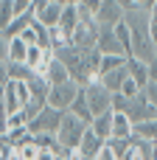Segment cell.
<instances>
[{"instance_id": "48", "label": "cell", "mask_w": 157, "mask_h": 160, "mask_svg": "<svg viewBox=\"0 0 157 160\" xmlns=\"http://www.w3.org/2000/svg\"><path fill=\"white\" fill-rule=\"evenodd\" d=\"M0 3H3V0H0Z\"/></svg>"}, {"instance_id": "44", "label": "cell", "mask_w": 157, "mask_h": 160, "mask_svg": "<svg viewBox=\"0 0 157 160\" xmlns=\"http://www.w3.org/2000/svg\"><path fill=\"white\" fill-rule=\"evenodd\" d=\"M0 132H6V115H0Z\"/></svg>"}, {"instance_id": "9", "label": "cell", "mask_w": 157, "mask_h": 160, "mask_svg": "<svg viewBox=\"0 0 157 160\" xmlns=\"http://www.w3.org/2000/svg\"><path fill=\"white\" fill-rule=\"evenodd\" d=\"M104 149H107V141H104V138H98V135H96L93 129H87L76 152H79L81 158H93V160H98V155H101Z\"/></svg>"}, {"instance_id": "36", "label": "cell", "mask_w": 157, "mask_h": 160, "mask_svg": "<svg viewBox=\"0 0 157 160\" xmlns=\"http://www.w3.org/2000/svg\"><path fill=\"white\" fill-rule=\"evenodd\" d=\"M6 82H8V70H6V62H0V90L6 87Z\"/></svg>"}, {"instance_id": "11", "label": "cell", "mask_w": 157, "mask_h": 160, "mask_svg": "<svg viewBox=\"0 0 157 160\" xmlns=\"http://www.w3.org/2000/svg\"><path fill=\"white\" fill-rule=\"evenodd\" d=\"M135 135V124L126 112H115L112 110V138H132Z\"/></svg>"}, {"instance_id": "40", "label": "cell", "mask_w": 157, "mask_h": 160, "mask_svg": "<svg viewBox=\"0 0 157 160\" xmlns=\"http://www.w3.org/2000/svg\"><path fill=\"white\" fill-rule=\"evenodd\" d=\"M53 3H59V6H79V0H53Z\"/></svg>"}, {"instance_id": "10", "label": "cell", "mask_w": 157, "mask_h": 160, "mask_svg": "<svg viewBox=\"0 0 157 160\" xmlns=\"http://www.w3.org/2000/svg\"><path fill=\"white\" fill-rule=\"evenodd\" d=\"M124 14H126V11H124L115 0H104L101 8H98V14H96V22H98V25H115V22L124 20Z\"/></svg>"}, {"instance_id": "39", "label": "cell", "mask_w": 157, "mask_h": 160, "mask_svg": "<svg viewBox=\"0 0 157 160\" xmlns=\"http://www.w3.org/2000/svg\"><path fill=\"white\" fill-rule=\"evenodd\" d=\"M149 31H152V39H155V45H157V20H152V25H149Z\"/></svg>"}, {"instance_id": "14", "label": "cell", "mask_w": 157, "mask_h": 160, "mask_svg": "<svg viewBox=\"0 0 157 160\" xmlns=\"http://www.w3.org/2000/svg\"><path fill=\"white\" fill-rule=\"evenodd\" d=\"M129 79V62H126V68H118V70H112V73H107V76H101V84L110 90V93H121V87H124V82Z\"/></svg>"}, {"instance_id": "18", "label": "cell", "mask_w": 157, "mask_h": 160, "mask_svg": "<svg viewBox=\"0 0 157 160\" xmlns=\"http://www.w3.org/2000/svg\"><path fill=\"white\" fill-rule=\"evenodd\" d=\"M126 56H121V53H101V62H98V73L101 76H107V73H112V70H118V68H126Z\"/></svg>"}, {"instance_id": "5", "label": "cell", "mask_w": 157, "mask_h": 160, "mask_svg": "<svg viewBox=\"0 0 157 160\" xmlns=\"http://www.w3.org/2000/svg\"><path fill=\"white\" fill-rule=\"evenodd\" d=\"M126 115L132 118V124H143V121H152V118H157V107H155V101L146 96V90H140L135 98H129Z\"/></svg>"}, {"instance_id": "33", "label": "cell", "mask_w": 157, "mask_h": 160, "mask_svg": "<svg viewBox=\"0 0 157 160\" xmlns=\"http://www.w3.org/2000/svg\"><path fill=\"white\" fill-rule=\"evenodd\" d=\"M0 62H8V37H0Z\"/></svg>"}, {"instance_id": "2", "label": "cell", "mask_w": 157, "mask_h": 160, "mask_svg": "<svg viewBox=\"0 0 157 160\" xmlns=\"http://www.w3.org/2000/svg\"><path fill=\"white\" fill-rule=\"evenodd\" d=\"M87 129H90V124H87V121H81V118H79V115H73V112H65V115H62V124H59V132H56V138H59L62 149H67V152H76Z\"/></svg>"}, {"instance_id": "4", "label": "cell", "mask_w": 157, "mask_h": 160, "mask_svg": "<svg viewBox=\"0 0 157 160\" xmlns=\"http://www.w3.org/2000/svg\"><path fill=\"white\" fill-rule=\"evenodd\" d=\"M84 96H87V104H90V110H93V118H96V115H104V112H112V93H110L101 82L87 84V87H84Z\"/></svg>"}, {"instance_id": "43", "label": "cell", "mask_w": 157, "mask_h": 160, "mask_svg": "<svg viewBox=\"0 0 157 160\" xmlns=\"http://www.w3.org/2000/svg\"><path fill=\"white\" fill-rule=\"evenodd\" d=\"M149 11H152V20H157V0L152 3V8H149Z\"/></svg>"}, {"instance_id": "13", "label": "cell", "mask_w": 157, "mask_h": 160, "mask_svg": "<svg viewBox=\"0 0 157 160\" xmlns=\"http://www.w3.org/2000/svg\"><path fill=\"white\" fill-rule=\"evenodd\" d=\"M129 76L138 82V87L140 90H146L149 84H152V79H149V62H140V59H129Z\"/></svg>"}, {"instance_id": "12", "label": "cell", "mask_w": 157, "mask_h": 160, "mask_svg": "<svg viewBox=\"0 0 157 160\" xmlns=\"http://www.w3.org/2000/svg\"><path fill=\"white\" fill-rule=\"evenodd\" d=\"M79 22H81V14H79V6H65L62 8V20H59V28L73 39V31L79 28Z\"/></svg>"}, {"instance_id": "23", "label": "cell", "mask_w": 157, "mask_h": 160, "mask_svg": "<svg viewBox=\"0 0 157 160\" xmlns=\"http://www.w3.org/2000/svg\"><path fill=\"white\" fill-rule=\"evenodd\" d=\"M6 70H8V79L11 82H28L31 73H34L25 62H6Z\"/></svg>"}, {"instance_id": "7", "label": "cell", "mask_w": 157, "mask_h": 160, "mask_svg": "<svg viewBox=\"0 0 157 160\" xmlns=\"http://www.w3.org/2000/svg\"><path fill=\"white\" fill-rule=\"evenodd\" d=\"M98 42V22L96 20H81L79 28L73 31V45L79 48H96Z\"/></svg>"}, {"instance_id": "16", "label": "cell", "mask_w": 157, "mask_h": 160, "mask_svg": "<svg viewBox=\"0 0 157 160\" xmlns=\"http://www.w3.org/2000/svg\"><path fill=\"white\" fill-rule=\"evenodd\" d=\"M3 101H6V115L22 110V101H20V93H17V82H11V79L6 82V87H3Z\"/></svg>"}, {"instance_id": "34", "label": "cell", "mask_w": 157, "mask_h": 160, "mask_svg": "<svg viewBox=\"0 0 157 160\" xmlns=\"http://www.w3.org/2000/svg\"><path fill=\"white\" fill-rule=\"evenodd\" d=\"M124 11H132V8H138V0H115Z\"/></svg>"}, {"instance_id": "45", "label": "cell", "mask_w": 157, "mask_h": 160, "mask_svg": "<svg viewBox=\"0 0 157 160\" xmlns=\"http://www.w3.org/2000/svg\"><path fill=\"white\" fill-rule=\"evenodd\" d=\"M8 160H20V155H17V152H14V158H8Z\"/></svg>"}, {"instance_id": "20", "label": "cell", "mask_w": 157, "mask_h": 160, "mask_svg": "<svg viewBox=\"0 0 157 160\" xmlns=\"http://www.w3.org/2000/svg\"><path fill=\"white\" fill-rule=\"evenodd\" d=\"M67 112H73V115H79L81 121L93 124V110H90V104H87V96H84V87H81V93L76 96V101L70 104V110H67Z\"/></svg>"}, {"instance_id": "26", "label": "cell", "mask_w": 157, "mask_h": 160, "mask_svg": "<svg viewBox=\"0 0 157 160\" xmlns=\"http://www.w3.org/2000/svg\"><path fill=\"white\" fill-rule=\"evenodd\" d=\"M28 124H31V115L25 112V107L17 110V112H11V115H6V132L8 129H20V127H28Z\"/></svg>"}, {"instance_id": "19", "label": "cell", "mask_w": 157, "mask_h": 160, "mask_svg": "<svg viewBox=\"0 0 157 160\" xmlns=\"http://www.w3.org/2000/svg\"><path fill=\"white\" fill-rule=\"evenodd\" d=\"M90 129H93V132H96L98 138L110 141V138H112V112L96 115V118H93V124H90Z\"/></svg>"}, {"instance_id": "35", "label": "cell", "mask_w": 157, "mask_h": 160, "mask_svg": "<svg viewBox=\"0 0 157 160\" xmlns=\"http://www.w3.org/2000/svg\"><path fill=\"white\" fill-rule=\"evenodd\" d=\"M149 79H152V84H157V56L149 62Z\"/></svg>"}, {"instance_id": "46", "label": "cell", "mask_w": 157, "mask_h": 160, "mask_svg": "<svg viewBox=\"0 0 157 160\" xmlns=\"http://www.w3.org/2000/svg\"><path fill=\"white\" fill-rule=\"evenodd\" d=\"M129 160H143V158H138V155H132V158H129Z\"/></svg>"}, {"instance_id": "31", "label": "cell", "mask_w": 157, "mask_h": 160, "mask_svg": "<svg viewBox=\"0 0 157 160\" xmlns=\"http://www.w3.org/2000/svg\"><path fill=\"white\" fill-rule=\"evenodd\" d=\"M121 93H124V96H126V98H135V96H138V93H140V87H138V82H135V79H132V76H129V79H126V82H124V87H121Z\"/></svg>"}, {"instance_id": "47", "label": "cell", "mask_w": 157, "mask_h": 160, "mask_svg": "<svg viewBox=\"0 0 157 160\" xmlns=\"http://www.w3.org/2000/svg\"><path fill=\"white\" fill-rule=\"evenodd\" d=\"M0 37H3V31H0Z\"/></svg>"}, {"instance_id": "21", "label": "cell", "mask_w": 157, "mask_h": 160, "mask_svg": "<svg viewBox=\"0 0 157 160\" xmlns=\"http://www.w3.org/2000/svg\"><path fill=\"white\" fill-rule=\"evenodd\" d=\"M34 141H37V146H39L42 152H53V155L65 152L62 143H59V138H56L53 132H39V135H34Z\"/></svg>"}, {"instance_id": "42", "label": "cell", "mask_w": 157, "mask_h": 160, "mask_svg": "<svg viewBox=\"0 0 157 160\" xmlns=\"http://www.w3.org/2000/svg\"><path fill=\"white\" fill-rule=\"evenodd\" d=\"M0 115H6V101H3V90H0Z\"/></svg>"}, {"instance_id": "24", "label": "cell", "mask_w": 157, "mask_h": 160, "mask_svg": "<svg viewBox=\"0 0 157 160\" xmlns=\"http://www.w3.org/2000/svg\"><path fill=\"white\" fill-rule=\"evenodd\" d=\"M6 138H8V143H11L14 149H20V146H25V143L34 141V132H31L28 127H20V129H8Z\"/></svg>"}, {"instance_id": "29", "label": "cell", "mask_w": 157, "mask_h": 160, "mask_svg": "<svg viewBox=\"0 0 157 160\" xmlns=\"http://www.w3.org/2000/svg\"><path fill=\"white\" fill-rule=\"evenodd\" d=\"M135 135H140L146 141H157V118L143 121V124H135Z\"/></svg>"}, {"instance_id": "32", "label": "cell", "mask_w": 157, "mask_h": 160, "mask_svg": "<svg viewBox=\"0 0 157 160\" xmlns=\"http://www.w3.org/2000/svg\"><path fill=\"white\" fill-rule=\"evenodd\" d=\"M126 107H129V98L124 93H112V110L115 112H126Z\"/></svg>"}, {"instance_id": "30", "label": "cell", "mask_w": 157, "mask_h": 160, "mask_svg": "<svg viewBox=\"0 0 157 160\" xmlns=\"http://www.w3.org/2000/svg\"><path fill=\"white\" fill-rule=\"evenodd\" d=\"M17 155H20V160H39V155H42V149L37 146V141H31V143L20 146V149H17Z\"/></svg>"}, {"instance_id": "6", "label": "cell", "mask_w": 157, "mask_h": 160, "mask_svg": "<svg viewBox=\"0 0 157 160\" xmlns=\"http://www.w3.org/2000/svg\"><path fill=\"white\" fill-rule=\"evenodd\" d=\"M62 110H56V107H45L39 115H34L31 118V124H28V129L34 132V135H39V132H59V124H62Z\"/></svg>"}, {"instance_id": "1", "label": "cell", "mask_w": 157, "mask_h": 160, "mask_svg": "<svg viewBox=\"0 0 157 160\" xmlns=\"http://www.w3.org/2000/svg\"><path fill=\"white\" fill-rule=\"evenodd\" d=\"M56 59L67 68L70 79H73V82H79L81 87L101 82V73H98L101 51H98V48H79V45H67V48H59V51H56Z\"/></svg>"}, {"instance_id": "28", "label": "cell", "mask_w": 157, "mask_h": 160, "mask_svg": "<svg viewBox=\"0 0 157 160\" xmlns=\"http://www.w3.org/2000/svg\"><path fill=\"white\" fill-rule=\"evenodd\" d=\"M101 3H104V0H79V14H81V20H96Z\"/></svg>"}, {"instance_id": "41", "label": "cell", "mask_w": 157, "mask_h": 160, "mask_svg": "<svg viewBox=\"0 0 157 160\" xmlns=\"http://www.w3.org/2000/svg\"><path fill=\"white\" fill-rule=\"evenodd\" d=\"M53 158H56L53 152H42V155H39V160H53Z\"/></svg>"}, {"instance_id": "37", "label": "cell", "mask_w": 157, "mask_h": 160, "mask_svg": "<svg viewBox=\"0 0 157 160\" xmlns=\"http://www.w3.org/2000/svg\"><path fill=\"white\" fill-rule=\"evenodd\" d=\"M146 96L155 101V107H157V84H149V87H146Z\"/></svg>"}, {"instance_id": "25", "label": "cell", "mask_w": 157, "mask_h": 160, "mask_svg": "<svg viewBox=\"0 0 157 160\" xmlns=\"http://www.w3.org/2000/svg\"><path fill=\"white\" fill-rule=\"evenodd\" d=\"M25 53H28V45L20 37H8V62H25Z\"/></svg>"}, {"instance_id": "17", "label": "cell", "mask_w": 157, "mask_h": 160, "mask_svg": "<svg viewBox=\"0 0 157 160\" xmlns=\"http://www.w3.org/2000/svg\"><path fill=\"white\" fill-rule=\"evenodd\" d=\"M62 8H65V6H59V3H53V0H51V3H48L42 11L37 14V20H39L42 25L53 28V25H59V20H62Z\"/></svg>"}, {"instance_id": "3", "label": "cell", "mask_w": 157, "mask_h": 160, "mask_svg": "<svg viewBox=\"0 0 157 160\" xmlns=\"http://www.w3.org/2000/svg\"><path fill=\"white\" fill-rule=\"evenodd\" d=\"M79 93H81V84H79V82H73V79H70V82H65V84H53V87H51V93H48V107H56V110L67 112Z\"/></svg>"}, {"instance_id": "27", "label": "cell", "mask_w": 157, "mask_h": 160, "mask_svg": "<svg viewBox=\"0 0 157 160\" xmlns=\"http://www.w3.org/2000/svg\"><path fill=\"white\" fill-rule=\"evenodd\" d=\"M14 17H17L14 0H3V3H0V31H3V34H6V28L14 22Z\"/></svg>"}, {"instance_id": "8", "label": "cell", "mask_w": 157, "mask_h": 160, "mask_svg": "<svg viewBox=\"0 0 157 160\" xmlns=\"http://www.w3.org/2000/svg\"><path fill=\"white\" fill-rule=\"evenodd\" d=\"M96 48L101 53H121V56H126L124 48H121V42H118V37H115V25H98V42H96Z\"/></svg>"}, {"instance_id": "22", "label": "cell", "mask_w": 157, "mask_h": 160, "mask_svg": "<svg viewBox=\"0 0 157 160\" xmlns=\"http://www.w3.org/2000/svg\"><path fill=\"white\" fill-rule=\"evenodd\" d=\"M115 37H118V42H121L124 53H126V56H132V28L126 25V20L115 22Z\"/></svg>"}, {"instance_id": "38", "label": "cell", "mask_w": 157, "mask_h": 160, "mask_svg": "<svg viewBox=\"0 0 157 160\" xmlns=\"http://www.w3.org/2000/svg\"><path fill=\"white\" fill-rule=\"evenodd\" d=\"M70 158H73V152H67V149H65V152H59L53 160H70Z\"/></svg>"}, {"instance_id": "15", "label": "cell", "mask_w": 157, "mask_h": 160, "mask_svg": "<svg viewBox=\"0 0 157 160\" xmlns=\"http://www.w3.org/2000/svg\"><path fill=\"white\" fill-rule=\"evenodd\" d=\"M45 79H48V84L53 87V84H65V82H70V73H67V68L53 56V59L48 62V73H45Z\"/></svg>"}]
</instances>
